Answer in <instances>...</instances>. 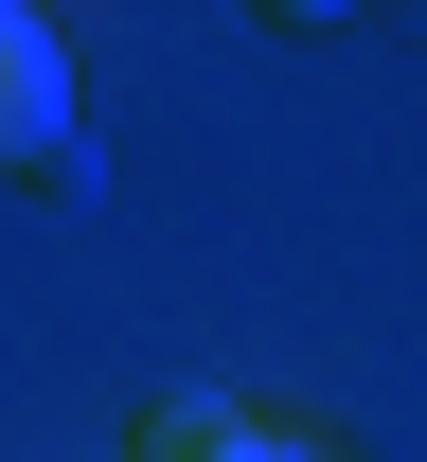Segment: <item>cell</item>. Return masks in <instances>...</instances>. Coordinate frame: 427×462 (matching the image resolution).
<instances>
[{
	"instance_id": "7a4b0ae2",
	"label": "cell",
	"mask_w": 427,
	"mask_h": 462,
	"mask_svg": "<svg viewBox=\"0 0 427 462\" xmlns=\"http://www.w3.org/2000/svg\"><path fill=\"white\" fill-rule=\"evenodd\" d=\"M125 462H320V445H303V427H267V409H214V392H161Z\"/></svg>"
},
{
	"instance_id": "6da1fadb",
	"label": "cell",
	"mask_w": 427,
	"mask_h": 462,
	"mask_svg": "<svg viewBox=\"0 0 427 462\" xmlns=\"http://www.w3.org/2000/svg\"><path fill=\"white\" fill-rule=\"evenodd\" d=\"M0 161H18V178L71 161V18H36V0L0 18Z\"/></svg>"
}]
</instances>
